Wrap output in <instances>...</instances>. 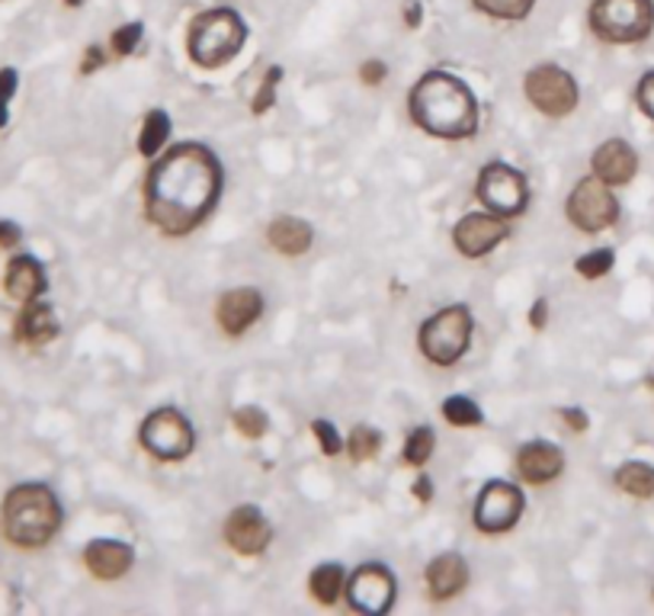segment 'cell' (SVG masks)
<instances>
[{"instance_id":"28","label":"cell","mask_w":654,"mask_h":616,"mask_svg":"<svg viewBox=\"0 0 654 616\" xmlns=\"http://www.w3.org/2000/svg\"><path fill=\"white\" fill-rule=\"evenodd\" d=\"M574 270H577L580 277H587V280H600V277H607V273L613 270V250H610V247L590 250V254L577 257Z\"/></svg>"},{"instance_id":"12","label":"cell","mask_w":654,"mask_h":616,"mask_svg":"<svg viewBox=\"0 0 654 616\" xmlns=\"http://www.w3.org/2000/svg\"><path fill=\"white\" fill-rule=\"evenodd\" d=\"M347 601L353 611L369 616H382L392 611L395 604V578L385 565L379 562H367L360 565L353 578H350V587H347Z\"/></svg>"},{"instance_id":"26","label":"cell","mask_w":654,"mask_h":616,"mask_svg":"<svg viewBox=\"0 0 654 616\" xmlns=\"http://www.w3.org/2000/svg\"><path fill=\"white\" fill-rule=\"evenodd\" d=\"M482 13L497 16V20H523L530 16L535 0H472Z\"/></svg>"},{"instance_id":"34","label":"cell","mask_w":654,"mask_h":616,"mask_svg":"<svg viewBox=\"0 0 654 616\" xmlns=\"http://www.w3.org/2000/svg\"><path fill=\"white\" fill-rule=\"evenodd\" d=\"M142 23H128V26H120L116 33H113V48L120 52V55H132L135 48H138V42H142Z\"/></svg>"},{"instance_id":"43","label":"cell","mask_w":654,"mask_h":616,"mask_svg":"<svg viewBox=\"0 0 654 616\" xmlns=\"http://www.w3.org/2000/svg\"><path fill=\"white\" fill-rule=\"evenodd\" d=\"M414 494H417L420 501H430V497H433V489H430V479H424V475H420V479H417V485H414Z\"/></svg>"},{"instance_id":"8","label":"cell","mask_w":654,"mask_h":616,"mask_svg":"<svg viewBox=\"0 0 654 616\" xmlns=\"http://www.w3.org/2000/svg\"><path fill=\"white\" fill-rule=\"evenodd\" d=\"M142 444L151 456L177 462V459H187L193 452L196 434H193V424L180 411L161 408L142 424Z\"/></svg>"},{"instance_id":"32","label":"cell","mask_w":654,"mask_h":616,"mask_svg":"<svg viewBox=\"0 0 654 616\" xmlns=\"http://www.w3.org/2000/svg\"><path fill=\"white\" fill-rule=\"evenodd\" d=\"M280 78H283V68H270V71H267L263 87L257 90V97H253V103H250L253 113H267V110L277 103V83H280Z\"/></svg>"},{"instance_id":"37","label":"cell","mask_w":654,"mask_h":616,"mask_svg":"<svg viewBox=\"0 0 654 616\" xmlns=\"http://www.w3.org/2000/svg\"><path fill=\"white\" fill-rule=\"evenodd\" d=\"M360 78L367 83L385 81V65H382V61H367V65L360 68Z\"/></svg>"},{"instance_id":"6","label":"cell","mask_w":654,"mask_h":616,"mask_svg":"<svg viewBox=\"0 0 654 616\" xmlns=\"http://www.w3.org/2000/svg\"><path fill=\"white\" fill-rule=\"evenodd\" d=\"M472 340V315L465 305H447L420 328V350L430 363L452 367Z\"/></svg>"},{"instance_id":"21","label":"cell","mask_w":654,"mask_h":616,"mask_svg":"<svg viewBox=\"0 0 654 616\" xmlns=\"http://www.w3.org/2000/svg\"><path fill=\"white\" fill-rule=\"evenodd\" d=\"M16 334H20V340H26V344H45V340H52V337L58 334V322H55L52 305L36 302V299L26 302L20 322H16Z\"/></svg>"},{"instance_id":"14","label":"cell","mask_w":654,"mask_h":616,"mask_svg":"<svg viewBox=\"0 0 654 616\" xmlns=\"http://www.w3.org/2000/svg\"><path fill=\"white\" fill-rule=\"evenodd\" d=\"M225 539L235 552L241 556H260L270 539H273V527L270 520L257 511V507H238L235 514H228V524H225Z\"/></svg>"},{"instance_id":"18","label":"cell","mask_w":654,"mask_h":616,"mask_svg":"<svg viewBox=\"0 0 654 616\" xmlns=\"http://www.w3.org/2000/svg\"><path fill=\"white\" fill-rule=\"evenodd\" d=\"M83 565L100 581H116L132 569V549L120 539H93L83 549Z\"/></svg>"},{"instance_id":"22","label":"cell","mask_w":654,"mask_h":616,"mask_svg":"<svg viewBox=\"0 0 654 616\" xmlns=\"http://www.w3.org/2000/svg\"><path fill=\"white\" fill-rule=\"evenodd\" d=\"M270 245L277 247L280 254H289V257H298L312 247V225L302 222V219H292V215H283L270 225Z\"/></svg>"},{"instance_id":"25","label":"cell","mask_w":654,"mask_h":616,"mask_svg":"<svg viewBox=\"0 0 654 616\" xmlns=\"http://www.w3.org/2000/svg\"><path fill=\"white\" fill-rule=\"evenodd\" d=\"M167 135H170V116H167L164 110H151V113L145 116V125H142L138 152H142L145 158L158 155L164 148V142H167Z\"/></svg>"},{"instance_id":"39","label":"cell","mask_w":654,"mask_h":616,"mask_svg":"<svg viewBox=\"0 0 654 616\" xmlns=\"http://www.w3.org/2000/svg\"><path fill=\"white\" fill-rule=\"evenodd\" d=\"M562 417H565V421L572 424L574 430H587V414H584L580 408H565V411H562Z\"/></svg>"},{"instance_id":"3","label":"cell","mask_w":654,"mask_h":616,"mask_svg":"<svg viewBox=\"0 0 654 616\" xmlns=\"http://www.w3.org/2000/svg\"><path fill=\"white\" fill-rule=\"evenodd\" d=\"M61 527V504L45 485H20L3 501V534L23 549L45 546Z\"/></svg>"},{"instance_id":"4","label":"cell","mask_w":654,"mask_h":616,"mask_svg":"<svg viewBox=\"0 0 654 616\" xmlns=\"http://www.w3.org/2000/svg\"><path fill=\"white\" fill-rule=\"evenodd\" d=\"M247 40V23L228 7L205 10L190 26V58L200 68H222L228 65Z\"/></svg>"},{"instance_id":"30","label":"cell","mask_w":654,"mask_h":616,"mask_svg":"<svg viewBox=\"0 0 654 616\" xmlns=\"http://www.w3.org/2000/svg\"><path fill=\"white\" fill-rule=\"evenodd\" d=\"M433 452V430L430 427H417L405 444V462L410 466H424Z\"/></svg>"},{"instance_id":"10","label":"cell","mask_w":654,"mask_h":616,"mask_svg":"<svg viewBox=\"0 0 654 616\" xmlns=\"http://www.w3.org/2000/svg\"><path fill=\"white\" fill-rule=\"evenodd\" d=\"M478 200L494 215H520L530 203L527 177L510 165H488L478 173Z\"/></svg>"},{"instance_id":"35","label":"cell","mask_w":654,"mask_h":616,"mask_svg":"<svg viewBox=\"0 0 654 616\" xmlns=\"http://www.w3.org/2000/svg\"><path fill=\"white\" fill-rule=\"evenodd\" d=\"M635 100L642 107V113L649 116L654 123V71H649L642 81H639V90H635Z\"/></svg>"},{"instance_id":"44","label":"cell","mask_w":654,"mask_h":616,"mask_svg":"<svg viewBox=\"0 0 654 616\" xmlns=\"http://www.w3.org/2000/svg\"><path fill=\"white\" fill-rule=\"evenodd\" d=\"M68 3H71V7H78V3H81V0H68Z\"/></svg>"},{"instance_id":"40","label":"cell","mask_w":654,"mask_h":616,"mask_svg":"<svg viewBox=\"0 0 654 616\" xmlns=\"http://www.w3.org/2000/svg\"><path fill=\"white\" fill-rule=\"evenodd\" d=\"M103 65V52L100 48H87V58H83V75H90L93 68Z\"/></svg>"},{"instance_id":"31","label":"cell","mask_w":654,"mask_h":616,"mask_svg":"<svg viewBox=\"0 0 654 616\" xmlns=\"http://www.w3.org/2000/svg\"><path fill=\"white\" fill-rule=\"evenodd\" d=\"M235 427L245 434V437H250V440H257V437H263L267 434V427H270V421H267V414L260 408H238L235 411Z\"/></svg>"},{"instance_id":"5","label":"cell","mask_w":654,"mask_h":616,"mask_svg":"<svg viewBox=\"0 0 654 616\" xmlns=\"http://www.w3.org/2000/svg\"><path fill=\"white\" fill-rule=\"evenodd\" d=\"M590 30L613 45L649 40L654 30V0H594Z\"/></svg>"},{"instance_id":"2","label":"cell","mask_w":654,"mask_h":616,"mask_svg":"<svg viewBox=\"0 0 654 616\" xmlns=\"http://www.w3.org/2000/svg\"><path fill=\"white\" fill-rule=\"evenodd\" d=\"M410 120L437 138H472L478 128V103L472 90L447 71H430L410 90Z\"/></svg>"},{"instance_id":"17","label":"cell","mask_w":654,"mask_h":616,"mask_svg":"<svg viewBox=\"0 0 654 616\" xmlns=\"http://www.w3.org/2000/svg\"><path fill=\"white\" fill-rule=\"evenodd\" d=\"M517 469L520 475L530 482V485H545V482H555L565 469V456L555 444H545V440H532L523 450L517 452Z\"/></svg>"},{"instance_id":"23","label":"cell","mask_w":654,"mask_h":616,"mask_svg":"<svg viewBox=\"0 0 654 616\" xmlns=\"http://www.w3.org/2000/svg\"><path fill=\"white\" fill-rule=\"evenodd\" d=\"M616 485L632 497H654V466L649 462H625L616 469Z\"/></svg>"},{"instance_id":"19","label":"cell","mask_w":654,"mask_h":616,"mask_svg":"<svg viewBox=\"0 0 654 616\" xmlns=\"http://www.w3.org/2000/svg\"><path fill=\"white\" fill-rule=\"evenodd\" d=\"M465 584H469V565H465V559H462V556H455V552H443L440 559H433V562H430V569H427V587H430V597H437V601H450V597H455Z\"/></svg>"},{"instance_id":"15","label":"cell","mask_w":654,"mask_h":616,"mask_svg":"<svg viewBox=\"0 0 654 616\" xmlns=\"http://www.w3.org/2000/svg\"><path fill=\"white\" fill-rule=\"evenodd\" d=\"M635 170H639V155H635V148H632L629 142H622V138H610V142H604V145L594 152V173H597L604 183H610V187L629 183V180L635 177Z\"/></svg>"},{"instance_id":"24","label":"cell","mask_w":654,"mask_h":616,"mask_svg":"<svg viewBox=\"0 0 654 616\" xmlns=\"http://www.w3.org/2000/svg\"><path fill=\"white\" fill-rule=\"evenodd\" d=\"M308 587H312V594H315L318 604H334L340 597V591H343V569L337 562L318 565L312 572V578H308Z\"/></svg>"},{"instance_id":"7","label":"cell","mask_w":654,"mask_h":616,"mask_svg":"<svg viewBox=\"0 0 654 616\" xmlns=\"http://www.w3.org/2000/svg\"><path fill=\"white\" fill-rule=\"evenodd\" d=\"M568 219L587 235H597L604 228L616 225L619 219V200L613 197V187L604 183L597 173L584 177L568 197Z\"/></svg>"},{"instance_id":"33","label":"cell","mask_w":654,"mask_h":616,"mask_svg":"<svg viewBox=\"0 0 654 616\" xmlns=\"http://www.w3.org/2000/svg\"><path fill=\"white\" fill-rule=\"evenodd\" d=\"M312 430L318 434V444H322V450L327 452V456H337V452L343 450V440H340V434H337V427L330 424V421H315L312 424Z\"/></svg>"},{"instance_id":"29","label":"cell","mask_w":654,"mask_h":616,"mask_svg":"<svg viewBox=\"0 0 654 616\" xmlns=\"http://www.w3.org/2000/svg\"><path fill=\"white\" fill-rule=\"evenodd\" d=\"M382 447V434L375 430V427H353V434H350V456H353V462H367L372 459L375 452Z\"/></svg>"},{"instance_id":"42","label":"cell","mask_w":654,"mask_h":616,"mask_svg":"<svg viewBox=\"0 0 654 616\" xmlns=\"http://www.w3.org/2000/svg\"><path fill=\"white\" fill-rule=\"evenodd\" d=\"M545 309H549V305H545V299H539V302L532 305L530 322L535 325V328H542V325H545Z\"/></svg>"},{"instance_id":"27","label":"cell","mask_w":654,"mask_h":616,"mask_svg":"<svg viewBox=\"0 0 654 616\" xmlns=\"http://www.w3.org/2000/svg\"><path fill=\"white\" fill-rule=\"evenodd\" d=\"M443 414H447V421L455 424V427H475V424H482V411H478V405L472 399H465V395L447 399L443 402Z\"/></svg>"},{"instance_id":"13","label":"cell","mask_w":654,"mask_h":616,"mask_svg":"<svg viewBox=\"0 0 654 616\" xmlns=\"http://www.w3.org/2000/svg\"><path fill=\"white\" fill-rule=\"evenodd\" d=\"M510 235V228L504 225V215H485V212H472L465 215L455 232H452V242L455 247L465 254V257H485L494 247L500 245L504 238Z\"/></svg>"},{"instance_id":"38","label":"cell","mask_w":654,"mask_h":616,"mask_svg":"<svg viewBox=\"0 0 654 616\" xmlns=\"http://www.w3.org/2000/svg\"><path fill=\"white\" fill-rule=\"evenodd\" d=\"M20 245V228L13 222H0V247Z\"/></svg>"},{"instance_id":"9","label":"cell","mask_w":654,"mask_h":616,"mask_svg":"<svg viewBox=\"0 0 654 616\" xmlns=\"http://www.w3.org/2000/svg\"><path fill=\"white\" fill-rule=\"evenodd\" d=\"M527 97L539 113L559 120L577 107V83L559 65H539L527 75Z\"/></svg>"},{"instance_id":"36","label":"cell","mask_w":654,"mask_h":616,"mask_svg":"<svg viewBox=\"0 0 654 616\" xmlns=\"http://www.w3.org/2000/svg\"><path fill=\"white\" fill-rule=\"evenodd\" d=\"M13 90H16V71L13 68H3L0 71V128L7 123V103H10Z\"/></svg>"},{"instance_id":"41","label":"cell","mask_w":654,"mask_h":616,"mask_svg":"<svg viewBox=\"0 0 654 616\" xmlns=\"http://www.w3.org/2000/svg\"><path fill=\"white\" fill-rule=\"evenodd\" d=\"M405 23H408L410 30L420 26V3H417V0H408V7H405Z\"/></svg>"},{"instance_id":"1","label":"cell","mask_w":654,"mask_h":616,"mask_svg":"<svg viewBox=\"0 0 654 616\" xmlns=\"http://www.w3.org/2000/svg\"><path fill=\"white\" fill-rule=\"evenodd\" d=\"M222 197V165L196 142L170 148L145 183L148 219L164 235H190Z\"/></svg>"},{"instance_id":"20","label":"cell","mask_w":654,"mask_h":616,"mask_svg":"<svg viewBox=\"0 0 654 616\" xmlns=\"http://www.w3.org/2000/svg\"><path fill=\"white\" fill-rule=\"evenodd\" d=\"M45 292V270L36 257H13L7 267V295L16 302H33Z\"/></svg>"},{"instance_id":"11","label":"cell","mask_w":654,"mask_h":616,"mask_svg":"<svg viewBox=\"0 0 654 616\" xmlns=\"http://www.w3.org/2000/svg\"><path fill=\"white\" fill-rule=\"evenodd\" d=\"M523 514V492L510 482H488L475 501V527L482 534H507Z\"/></svg>"},{"instance_id":"16","label":"cell","mask_w":654,"mask_h":616,"mask_svg":"<svg viewBox=\"0 0 654 616\" xmlns=\"http://www.w3.org/2000/svg\"><path fill=\"white\" fill-rule=\"evenodd\" d=\"M263 312V299L257 289H232L218 299V325L225 334H245Z\"/></svg>"}]
</instances>
